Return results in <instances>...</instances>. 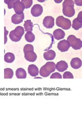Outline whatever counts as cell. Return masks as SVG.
<instances>
[{"mask_svg": "<svg viewBox=\"0 0 82 124\" xmlns=\"http://www.w3.org/2000/svg\"><path fill=\"white\" fill-rule=\"evenodd\" d=\"M56 24L62 29L68 30L71 28V22L69 19L65 18L62 16H60L56 19Z\"/></svg>", "mask_w": 82, "mask_h": 124, "instance_id": "6da1fadb", "label": "cell"}, {"mask_svg": "<svg viewBox=\"0 0 82 124\" xmlns=\"http://www.w3.org/2000/svg\"><path fill=\"white\" fill-rule=\"evenodd\" d=\"M70 45V46L76 50H80L82 47V41L81 39L77 38L73 35H70L67 37V40Z\"/></svg>", "mask_w": 82, "mask_h": 124, "instance_id": "7a4b0ae2", "label": "cell"}, {"mask_svg": "<svg viewBox=\"0 0 82 124\" xmlns=\"http://www.w3.org/2000/svg\"><path fill=\"white\" fill-rule=\"evenodd\" d=\"M43 11V7L40 4H35L31 9V14L33 17H38L42 14Z\"/></svg>", "mask_w": 82, "mask_h": 124, "instance_id": "3957f363", "label": "cell"}, {"mask_svg": "<svg viewBox=\"0 0 82 124\" xmlns=\"http://www.w3.org/2000/svg\"><path fill=\"white\" fill-rule=\"evenodd\" d=\"M70 47L69 42L65 39L59 41L57 44V48L62 52L67 51Z\"/></svg>", "mask_w": 82, "mask_h": 124, "instance_id": "277c9868", "label": "cell"}, {"mask_svg": "<svg viewBox=\"0 0 82 124\" xmlns=\"http://www.w3.org/2000/svg\"><path fill=\"white\" fill-rule=\"evenodd\" d=\"M63 13L67 17H72L75 15L76 11L74 7L71 6H66L63 7Z\"/></svg>", "mask_w": 82, "mask_h": 124, "instance_id": "5b68a950", "label": "cell"}, {"mask_svg": "<svg viewBox=\"0 0 82 124\" xmlns=\"http://www.w3.org/2000/svg\"><path fill=\"white\" fill-rule=\"evenodd\" d=\"M43 24L47 29H52L54 25V19L51 16H46L44 19Z\"/></svg>", "mask_w": 82, "mask_h": 124, "instance_id": "8992f818", "label": "cell"}, {"mask_svg": "<svg viewBox=\"0 0 82 124\" xmlns=\"http://www.w3.org/2000/svg\"><path fill=\"white\" fill-rule=\"evenodd\" d=\"M13 8L15 14L17 15H21L23 13V11L25 9V6L20 1L18 0L14 4Z\"/></svg>", "mask_w": 82, "mask_h": 124, "instance_id": "52a82bcc", "label": "cell"}, {"mask_svg": "<svg viewBox=\"0 0 82 124\" xmlns=\"http://www.w3.org/2000/svg\"><path fill=\"white\" fill-rule=\"evenodd\" d=\"M43 66L46 72L50 75L56 70V64L53 62H47Z\"/></svg>", "mask_w": 82, "mask_h": 124, "instance_id": "ba28073f", "label": "cell"}, {"mask_svg": "<svg viewBox=\"0 0 82 124\" xmlns=\"http://www.w3.org/2000/svg\"><path fill=\"white\" fill-rule=\"evenodd\" d=\"M24 19V14L23 13L21 15L14 14L11 17V22L14 24H19L22 23Z\"/></svg>", "mask_w": 82, "mask_h": 124, "instance_id": "9c48e42d", "label": "cell"}, {"mask_svg": "<svg viewBox=\"0 0 82 124\" xmlns=\"http://www.w3.org/2000/svg\"><path fill=\"white\" fill-rule=\"evenodd\" d=\"M68 64L64 61H61L56 64V68L59 72H64L67 69Z\"/></svg>", "mask_w": 82, "mask_h": 124, "instance_id": "30bf717a", "label": "cell"}, {"mask_svg": "<svg viewBox=\"0 0 82 124\" xmlns=\"http://www.w3.org/2000/svg\"><path fill=\"white\" fill-rule=\"evenodd\" d=\"M28 72L32 77H36L38 75L39 70L36 65L32 64L29 65L28 67Z\"/></svg>", "mask_w": 82, "mask_h": 124, "instance_id": "8fae6325", "label": "cell"}, {"mask_svg": "<svg viewBox=\"0 0 82 124\" xmlns=\"http://www.w3.org/2000/svg\"><path fill=\"white\" fill-rule=\"evenodd\" d=\"M25 59L29 62H34L37 59V54L34 51H28L24 53Z\"/></svg>", "mask_w": 82, "mask_h": 124, "instance_id": "7c38bea8", "label": "cell"}, {"mask_svg": "<svg viewBox=\"0 0 82 124\" xmlns=\"http://www.w3.org/2000/svg\"><path fill=\"white\" fill-rule=\"evenodd\" d=\"M53 37L57 40H61L63 39L65 36V33L62 29H58L56 30L53 33Z\"/></svg>", "mask_w": 82, "mask_h": 124, "instance_id": "4fadbf2b", "label": "cell"}, {"mask_svg": "<svg viewBox=\"0 0 82 124\" xmlns=\"http://www.w3.org/2000/svg\"><path fill=\"white\" fill-rule=\"evenodd\" d=\"M70 65L72 68L75 69H79L82 66V61L78 57L73 58L70 62Z\"/></svg>", "mask_w": 82, "mask_h": 124, "instance_id": "5bb4252c", "label": "cell"}, {"mask_svg": "<svg viewBox=\"0 0 82 124\" xmlns=\"http://www.w3.org/2000/svg\"><path fill=\"white\" fill-rule=\"evenodd\" d=\"M56 56V52L52 50H49L44 53V58L47 61H51L54 60Z\"/></svg>", "mask_w": 82, "mask_h": 124, "instance_id": "9a60e30c", "label": "cell"}, {"mask_svg": "<svg viewBox=\"0 0 82 124\" xmlns=\"http://www.w3.org/2000/svg\"><path fill=\"white\" fill-rule=\"evenodd\" d=\"M13 32H14V35L15 36H16L17 38H18L19 39H21L23 35L24 34L25 30H24V29L23 28L22 26H18L17 27V28H15L14 30H13Z\"/></svg>", "mask_w": 82, "mask_h": 124, "instance_id": "2e32d148", "label": "cell"}, {"mask_svg": "<svg viewBox=\"0 0 82 124\" xmlns=\"http://www.w3.org/2000/svg\"><path fill=\"white\" fill-rule=\"evenodd\" d=\"M15 75L18 79H25L27 77V73L24 69L19 68L16 70Z\"/></svg>", "mask_w": 82, "mask_h": 124, "instance_id": "e0dca14e", "label": "cell"}, {"mask_svg": "<svg viewBox=\"0 0 82 124\" xmlns=\"http://www.w3.org/2000/svg\"><path fill=\"white\" fill-rule=\"evenodd\" d=\"M15 60L14 54L11 52H8L4 55V61L7 63H12Z\"/></svg>", "mask_w": 82, "mask_h": 124, "instance_id": "ac0fdd59", "label": "cell"}, {"mask_svg": "<svg viewBox=\"0 0 82 124\" xmlns=\"http://www.w3.org/2000/svg\"><path fill=\"white\" fill-rule=\"evenodd\" d=\"M24 30L26 32H32L33 30V23L30 20H27L25 21V23L24 24Z\"/></svg>", "mask_w": 82, "mask_h": 124, "instance_id": "d6986e66", "label": "cell"}, {"mask_svg": "<svg viewBox=\"0 0 82 124\" xmlns=\"http://www.w3.org/2000/svg\"><path fill=\"white\" fill-rule=\"evenodd\" d=\"M13 76V71L12 69L7 68L4 69V79H11Z\"/></svg>", "mask_w": 82, "mask_h": 124, "instance_id": "ffe728a7", "label": "cell"}, {"mask_svg": "<svg viewBox=\"0 0 82 124\" xmlns=\"http://www.w3.org/2000/svg\"><path fill=\"white\" fill-rule=\"evenodd\" d=\"M25 38L27 42H32L35 40V35L32 32H28L25 34Z\"/></svg>", "mask_w": 82, "mask_h": 124, "instance_id": "44dd1931", "label": "cell"}, {"mask_svg": "<svg viewBox=\"0 0 82 124\" xmlns=\"http://www.w3.org/2000/svg\"><path fill=\"white\" fill-rule=\"evenodd\" d=\"M72 27L74 30H79V29L82 28V23L79 22V21L77 20V19L76 18L73 20Z\"/></svg>", "mask_w": 82, "mask_h": 124, "instance_id": "7402d4cb", "label": "cell"}, {"mask_svg": "<svg viewBox=\"0 0 82 124\" xmlns=\"http://www.w3.org/2000/svg\"><path fill=\"white\" fill-rule=\"evenodd\" d=\"M25 6V9H28L32 6V0H22L21 1Z\"/></svg>", "mask_w": 82, "mask_h": 124, "instance_id": "603a6c76", "label": "cell"}, {"mask_svg": "<svg viewBox=\"0 0 82 124\" xmlns=\"http://www.w3.org/2000/svg\"><path fill=\"white\" fill-rule=\"evenodd\" d=\"M23 51H24V53L28 51H34L33 46L32 45L27 44L24 46Z\"/></svg>", "mask_w": 82, "mask_h": 124, "instance_id": "cb8c5ba5", "label": "cell"}, {"mask_svg": "<svg viewBox=\"0 0 82 124\" xmlns=\"http://www.w3.org/2000/svg\"><path fill=\"white\" fill-rule=\"evenodd\" d=\"M18 0H8V1H4V2L7 4L8 8L10 9L13 8L14 4Z\"/></svg>", "mask_w": 82, "mask_h": 124, "instance_id": "d4e9b609", "label": "cell"}, {"mask_svg": "<svg viewBox=\"0 0 82 124\" xmlns=\"http://www.w3.org/2000/svg\"><path fill=\"white\" fill-rule=\"evenodd\" d=\"M39 73H40V75L43 77H48V76H49L50 74H49L48 73H47L46 72V71L44 69V66H43L40 69V72H39Z\"/></svg>", "mask_w": 82, "mask_h": 124, "instance_id": "484cf974", "label": "cell"}, {"mask_svg": "<svg viewBox=\"0 0 82 124\" xmlns=\"http://www.w3.org/2000/svg\"><path fill=\"white\" fill-rule=\"evenodd\" d=\"M9 38H10V39L13 42H18L21 40L20 39H19L18 38H17L16 36L14 35L13 30L12 31H11L10 33H9Z\"/></svg>", "mask_w": 82, "mask_h": 124, "instance_id": "4316f807", "label": "cell"}, {"mask_svg": "<svg viewBox=\"0 0 82 124\" xmlns=\"http://www.w3.org/2000/svg\"><path fill=\"white\" fill-rule=\"evenodd\" d=\"M66 6H71L74 7L75 6V3L72 0H65L63 3V7Z\"/></svg>", "mask_w": 82, "mask_h": 124, "instance_id": "83f0119b", "label": "cell"}, {"mask_svg": "<svg viewBox=\"0 0 82 124\" xmlns=\"http://www.w3.org/2000/svg\"><path fill=\"white\" fill-rule=\"evenodd\" d=\"M63 77L64 79H73L74 77L72 73L70 71H66L64 73Z\"/></svg>", "mask_w": 82, "mask_h": 124, "instance_id": "f1b7e54d", "label": "cell"}, {"mask_svg": "<svg viewBox=\"0 0 82 124\" xmlns=\"http://www.w3.org/2000/svg\"><path fill=\"white\" fill-rule=\"evenodd\" d=\"M62 75L58 72H54L50 76V79H62Z\"/></svg>", "mask_w": 82, "mask_h": 124, "instance_id": "f546056e", "label": "cell"}, {"mask_svg": "<svg viewBox=\"0 0 82 124\" xmlns=\"http://www.w3.org/2000/svg\"><path fill=\"white\" fill-rule=\"evenodd\" d=\"M76 19L79 22L82 23V11H80L79 14H78V16Z\"/></svg>", "mask_w": 82, "mask_h": 124, "instance_id": "4dcf8cb0", "label": "cell"}, {"mask_svg": "<svg viewBox=\"0 0 82 124\" xmlns=\"http://www.w3.org/2000/svg\"><path fill=\"white\" fill-rule=\"evenodd\" d=\"M74 3H75L77 6H82V0H75V1H74Z\"/></svg>", "mask_w": 82, "mask_h": 124, "instance_id": "1f68e13d", "label": "cell"}, {"mask_svg": "<svg viewBox=\"0 0 82 124\" xmlns=\"http://www.w3.org/2000/svg\"><path fill=\"white\" fill-rule=\"evenodd\" d=\"M54 2H55L56 3H61V2H62V0H61L60 1H54Z\"/></svg>", "mask_w": 82, "mask_h": 124, "instance_id": "d6a6232c", "label": "cell"}, {"mask_svg": "<svg viewBox=\"0 0 82 124\" xmlns=\"http://www.w3.org/2000/svg\"><path fill=\"white\" fill-rule=\"evenodd\" d=\"M37 78H38V79H42V78H40V77H38V78H35V79H37Z\"/></svg>", "mask_w": 82, "mask_h": 124, "instance_id": "836d02e7", "label": "cell"}]
</instances>
